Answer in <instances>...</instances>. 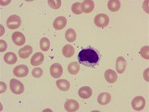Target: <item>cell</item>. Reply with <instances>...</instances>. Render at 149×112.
Masks as SVG:
<instances>
[{
  "instance_id": "6da1fadb",
  "label": "cell",
  "mask_w": 149,
  "mask_h": 112,
  "mask_svg": "<svg viewBox=\"0 0 149 112\" xmlns=\"http://www.w3.org/2000/svg\"><path fill=\"white\" fill-rule=\"evenodd\" d=\"M79 62L84 66L93 67L99 61V55L95 50L91 48L83 49L78 55Z\"/></svg>"
},
{
  "instance_id": "7a4b0ae2",
  "label": "cell",
  "mask_w": 149,
  "mask_h": 112,
  "mask_svg": "<svg viewBox=\"0 0 149 112\" xmlns=\"http://www.w3.org/2000/svg\"><path fill=\"white\" fill-rule=\"evenodd\" d=\"M10 89L15 94H21L24 91V86L22 83L16 79H11L10 80Z\"/></svg>"
},
{
  "instance_id": "3957f363",
  "label": "cell",
  "mask_w": 149,
  "mask_h": 112,
  "mask_svg": "<svg viewBox=\"0 0 149 112\" xmlns=\"http://www.w3.org/2000/svg\"><path fill=\"white\" fill-rule=\"evenodd\" d=\"M109 23V18L105 14H98L94 18V24L99 28H105L108 26Z\"/></svg>"
},
{
  "instance_id": "277c9868",
  "label": "cell",
  "mask_w": 149,
  "mask_h": 112,
  "mask_svg": "<svg viewBox=\"0 0 149 112\" xmlns=\"http://www.w3.org/2000/svg\"><path fill=\"white\" fill-rule=\"evenodd\" d=\"M21 24V19L17 15H12L7 20V26L10 29H16Z\"/></svg>"
},
{
  "instance_id": "5b68a950",
  "label": "cell",
  "mask_w": 149,
  "mask_h": 112,
  "mask_svg": "<svg viewBox=\"0 0 149 112\" xmlns=\"http://www.w3.org/2000/svg\"><path fill=\"white\" fill-rule=\"evenodd\" d=\"M146 101L144 97L142 96H137L133 98L131 102V106L136 111H140L145 107Z\"/></svg>"
},
{
  "instance_id": "8992f818",
  "label": "cell",
  "mask_w": 149,
  "mask_h": 112,
  "mask_svg": "<svg viewBox=\"0 0 149 112\" xmlns=\"http://www.w3.org/2000/svg\"><path fill=\"white\" fill-rule=\"evenodd\" d=\"M13 73L17 77H25L29 74V67L24 64L18 65L14 68Z\"/></svg>"
},
{
  "instance_id": "52a82bcc",
  "label": "cell",
  "mask_w": 149,
  "mask_h": 112,
  "mask_svg": "<svg viewBox=\"0 0 149 112\" xmlns=\"http://www.w3.org/2000/svg\"><path fill=\"white\" fill-rule=\"evenodd\" d=\"M49 71L53 78H59L63 73V69L61 64H54L49 68Z\"/></svg>"
},
{
  "instance_id": "ba28073f",
  "label": "cell",
  "mask_w": 149,
  "mask_h": 112,
  "mask_svg": "<svg viewBox=\"0 0 149 112\" xmlns=\"http://www.w3.org/2000/svg\"><path fill=\"white\" fill-rule=\"evenodd\" d=\"M64 108L68 112H74L78 111V109L79 108V104L78 102L74 99H69L65 102Z\"/></svg>"
},
{
  "instance_id": "9c48e42d",
  "label": "cell",
  "mask_w": 149,
  "mask_h": 112,
  "mask_svg": "<svg viewBox=\"0 0 149 112\" xmlns=\"http://www.w3.org/2000/svg\"><path fill=\"white\" fill-rule=\"evenodd\" d=\"M67 20L64 16H58L54 20L53 26L55 29V30H62L67 25Z\"/></svg>"
},
{
  "instance_id": "30bf717a",
  "label": "cell",
  "mask_w": 149,
  "mask_h": 112,
  "mask_svg": "<svg viewBox=\"0 0 149 112\" xmlns=\"http://www.w3.org/2000/svg\"><path fill=\"white\" fill-rule=\"evenodd\" d=\"M11 38H12L13 42L18 46H21L25 43V37L20 32H15L11 35Z\"/></svg>"
},
{
  "instance_id": "8fae6325",
  "label": "cell",
  "mask_w": 149,
  "mask_h": 112,
  "mask_svg": "<svg viewBox=\"0 0 149 112\" xmlns=\"http://www.w3.org/2000/svg\"><path fill=\"white\" fill-rule=\"evenodd\" d=\"M127 60H125L123 57L119 56L117 60H116V71H118V73H123L125 70H126V67H127Z\"/></svg>"
},
{
  "instance_id": "7c38bea8",
  "label": "cell",
  "mask_w": 149,
  "mask_h": 112,
  "mask_svg": "<svg viewBox=\"0 0 149 112\" xmlns=\"http://www.w3.org/2000/svg\"><path fill=\"white\" fill-rule=\"evenodd\" d=\"M104 79L109 84H113L118 80V75L112 69H108L104 71Z\"/></svg>"
},
{
  "instance_id": "4fadbf2b",
  "label": "cell",
  "mask_w": 149,
  "mask_h": 112,
  "mask_svg": "<svg viewBox=\"0 0 149 112\" xmlns=\"http://www.w3.org/2000/svg\"><path fill=\"white\" fill-rule=\"evenodd\" d=\"M79 96L83 98V99H88L92 96L93 94V90L88 87V86H84L81 87L79 90Z\"/></svg>"
},
{
  "instance_id": "5bb4252c",
  "label": "cell",
  "mask_w": 149,
  "mask_h": 112,
  "mask_svg": "<svg viewBox=\"0 0 149 112\" xmlns=\"http://www.w3.org/2000/svg\"><path fill=\"white\" fill-rule=\"evenodd\" d=\"M95 7L94 2L92 0H84L81 4V9L83 12L84 13H91L93 11Z\"/></svg>"
},
{
  "instance_id": "9a60e30c",
  "label": "cell",
  "mask_w": 149,
  "mask_h": 112,
  "mask_svg": "<svg viewBox=\"0 0 149 112\" xmlns=\"http://www.w3.org/2000/svg\"><path fill=\"white\" fill-rule=\"evenodd\" d=\"M33 47L31 46H24L23 48L19 50L18 55L21 59H27L33 53Z\"/></svg>"
},
{
  "instance_id": "2e32d148",
  "label": "cell",
  "mask_w": 149,
  "mask_h": 112,
  "mask_svg": "<svg viewBox=\"0 0 149 112\" xmlns=\"http://www.w3.org/2000/svg\"><path fill=\"white\" fill-rule=\"evenodd\" d=\"M43 61H44V55L41 52H37L34 54L31 58L30 63L33 66H39L43 63Z\"/></svg>"
},
{
  "instance_id": "e0dca14e",
  "label": "cell",
  "mask_w": 149,
  "mask_h": 112,
  "mask_svg": "<svg viewBox=\"0 0 149 112\" xmlns=\"http://www.w3.org/2000/svg\"><path fill=\"white\" fill-rule=\"evenodd\" d=\"M111 100V95L109 93H101L98 97H97V102L100 105H107L109 103Z\"/></svg>"
},
{
  "instance_id": "ac0fdd59",
  "label": "cell",
  "mask_w": 149,
  "mask_h": 112,
  "mask_svg": "<svg viewBox=\"0 0 149 112\" xmlns=\"http://www.w3.org/2000/svg\"><path fill=\"white\" fill-rule=\"evenodd\" d=\"M57 87L62 91H68L70 89V82L65 79H59L56 81Z\"/></svg>"
},
{
  "instance_id": "d6986e66",
  "label": "cell",
  "mask_w": 149,
  "mask_h": 112,
  "mask_svg": "<svg viewBox=\"0 0 149 112\" xmlns=\"http://www.w3.org/2000/svg\"><path fill=\"white\" fill-rule=\"evenodd\" d=\"M79 69H80V65L75 62H71L67 66V71L71 75L78 74Z\"/></svg>"
},
{
  "instance_id": "ffe728a7",
  "label": "cell",
  "mask_w": 149,
  "mask_h": 112,
  "mask_svg": "<svg viewBox=\"0 0 149 112\" xmlns=\"http://www.w3.org/2000/svg\"><path fill=\"white\" fill-rule=\"evenodd\" d=\"M4 61L8 64H14L17 62L16 55L12 52H8L4 55Z\"/></svg>"
},
{
  "instance_id": "44dd1931",
  "label": "cell",
  "mask_w": 149,
  "mask_h": 112,
  "mask_svg": "<svg viewBox=\"0 0 149 112\" xmlns=\"http://www.w3.org/2000/svg\"><path fill=\"white\" fill-rule=\"evenodd\" d=\"M62 52H63V55L64 57H66V58H71V57L74 55V47L71 45L64 46Z\"/></svg>"
},
{
  "instance_id": "7402d4cb",
  "label": "cell",
  "mask_w": 149,
  "mask_h": 112,
  "mask_svg": "<svg viewBox=\"0 0 149 112\" xmlns=\"http://www.w3.org/2000/svg\"><path fill=\"white\" fill-rule=\"evenodd\" d=\"M121 7V3L118 0H109L108 2V8L111 11H118Z\"/></svg>"
},
{
  "instance_id": "603a6c76",
  "label": "cell",
  "mask_w": 149,
  "mask_h": 112,
  "mask_svg": "<svg viewBox=\"0 0 149 112\" xmlns=\"http://www.w3.org/2000/svg\"><path fill=\"white\" fill-rule=\"evenodd\" d=\"M65 37L68 42H73L76 40V33L73 29H68L65 34Z\"/></svg>"
},
{
  "instance_id": "cb8c5ba5",
  "label": "cell",
  "mask_w": 149,
  "mask_h": 112,
  "mask_svg": "<svg viewBox=\"0 0 149 112\" xmlns=\"http://www.w3.org/2000/svg\"><path fill=\"white\" fill-rule=\"evenodd\" d=\"M50 47V41L47 37H42L40 41V48L42 51H48Z\"/></svg>"
},
{
  "instance_id": "d4e9b609",
  "label": "cell",
  "mask_w": 149,
  "mask_h": 112,
  "mask_svg": "<svg viewBox=\"0 0 149 112\" xmlns=\"http://www.w3.org/2000/svg\"><path fill=\"white\" fill-rule=\"evenodd\" d=\"M71 11L73 13L76 15H80L82 13V9H81V4L80 3H75L71 6Z\"/></svg>"
},
{
  "instance_id": "484cf974",
  "label": "cell",
  "mask_w": 149,
  "mask_h": 112,
  "mask_svg": "<svg viewBox=\"0 0 149 112\" xmlns=\"http://www.w3.org/2000/svg\"><path fill=\"white\" fill-rule=\"evenodd\" d=\"M140 55L145 59V60H149V46H143L139 51Z\"/></svg>"
},
{
  "instance_id": "4316f807",
  "label": "cell",
  "mask_w": 149,
  "mask_h": 112,
  "mask_svg": "<svg viewBox=\"0 0 149 112\" xmlns=\"http://www.w3.org/2000/svg\"><path fill=\"white\" fill-rule=\"evenodd\" d=\"M48 4L53 9H58L61 7L62 2L60 0H49Z\"/></svg>"
},
{
  "instance_id": "83f0119b",
  "label": "cell",
  "mask_w": 149,
  "mask_h": 112,
  "mask_svg": "<svg viewBox=\"0 0 149 112\" xmlns=\"http://www.w3.org/2000/svg\"><path fill=\"white\" fill-rule=\"evenodd\" d=\"M32 75L35 78H40L41 76L43 75V71L41 67H35L32 71Z\"/></svg>"
},
{
  "instance_id": "f1b7e54d",
  "label": "cell",
  "mask_w": 149,
  "mask_h": 112,
  "mask_svg": "<svg viewBox=\"0 0 149 112\" xmlns=\"http://www.w3.org/2000/svg\"><path fill=\"white\" fill-rule=\"evenodd\" d=\"M8 48L7 42L3 40H0V52H3Z\"/></svg>"
},
{
  "instance_id": "f546056e",
  "label": "cell",
  "mask_w": 149,
  "mask_h": 112,
  "mask_svg": "<svg viewBox=\"0 0 149 112\" xmlns=\"http://www.w3.org/2000/svg\"><path fill=\"white\" fill-rule=\"evenodd\" d=\"M0 88H1V90H0V93H3L6 90H7V85H6V84L3 81H1L0 82Z\"/></svg>"
},
{
  "instance_id": "4dcf8cb0",
  "label": "cell",
  "mask_w": 149,
  "mask_h": 112,
  "mask_svg": "<svg viewBox=\"0 0 149 112\" xmlns=\"http://www.w3.org/2000/svg\"><path fill=\"white\" fill-rule=\"evenodd\" d=\"M148 68H147L145 71H144V73H143V75H144V79H145L147 81H148Z\"/></svg>"
}]
</instances>
